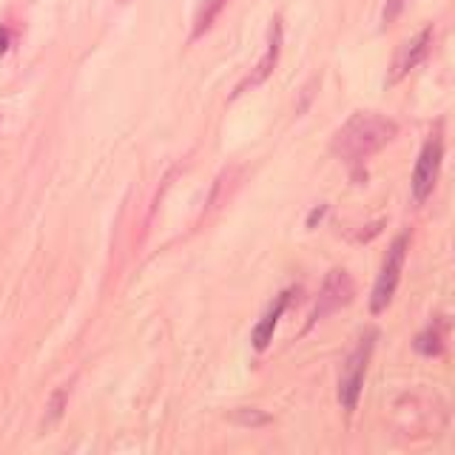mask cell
Segmentation results:
<instances>
[{
	"label": "cell",
	"mask_w": 455,
	"mask_h": 455,
	"mask_svg": "<svg viewBox=\"0 0 455 455\" xmlns=\"http://www.w3.org/2000/svg\"><path fill=\"white\" fill-rule=\"evenodd\" d=\"M398 134L395 120L379 111H355L353 117L333 134L331 151L347 163H362L381 151Z\"/></svg>",
	"instance_id": "obj_1"
},
{
	"label": "cell",
	"mask_w": 455,
	"mask_h": 455,
	"mask_svg": "<svg viewBox=\"0 0 455 455\" xmlns=\"http://www.w3.org/2000/svg\"><path fill=\"white\" fill-rule=\"evenodd\" d=\"M376 331H364L359 345L353 347V353L345 359V367H341V376H339V404L345 407L347 412L355 410L362 398V387H364V373H367V364H370V355H373L376 347Z\"/></svg>",
	"instance_id": "obj_2"
},
{
	"label": "cell",
	"mask_w": 455,
	"mask_h": 455,
	"mask_svg": "<svg viewBox=\"0 0 455 455\" xmlns=\"http://www.w3.org/2000/svg\"><path fill=\"white\" fill-rule=\"evenodd\" d=\"M407 248H410V234H398L393 239V245L384 256L381 274L376 279L373 296H370V313H384L390 307L393 296L398 291V282H402V270H404V259H407Z\"/></svg>",
	"instance_id": "obj_3"
},
{
	"label": "cell",
	"mask_w": 455,
	"mask_h": 455,
	"mask_svg": "<svg viewBox=\"0 0 455 455\" xmlns=\"http://www.w3.org/2000/svg\"><path fill=\"white\" fill-rule=\"evenodd\" d=\"M441 156H444V137H441V125L427 137L424 148L412 168V199L424 203L427 196L433 194L435 182H438V171H441Z\"/></svg>",
	"instance_id": "obj_4"
},
{
	"label": "cell",
	"mask_w": 455,
	"mask_h": 455,
	"mask_svg": "<svg viewBox=\"0 0 455 455\" xmlns=\"http://www.w3.org/2000/svg\"><path fill=\"white\" fill-rule=\"evenodd\" d=\"M353 293H355V284H353L347 270L345 267H333L331 274L324 276V282H322V291H319L316 305H313L307 327H313V324L327 319V316H333V313L341 310L345 305H350Z\"/></svg>",
	"instance_id": "obj_5"
},
{
	"label": "cell",
	"mask_w": 455,
	"mask_h": 455,
	"mask_svg": "<svg viewBox=\"0 0 455 455\" xmlns=\"http://www.w3.org/2000/svg\"><path fill=\"white\" fill-rule=\"evenodd\" d=\"M433 46V28L427 26L421 28L419 35H412L410 40H404L402 46H398L395 57H393V63H390V75H387V85L398 83V80H404L407 75L416 66H421V60L427 57V52H430Z\"/></svg>",
	"instance_id": "obj_6"
},
{
	"label": "cell",
	"mask_w": 455,
	"mask_h": 455,
	"mask_svg": "<svg viewBox=\"0 0 455 455\" xmlns=\"http://www.w3.org/2000/svg\"><path fill=\"white\" fill-rule=\"evenodd\" d=\"M279 52H282V20L274 18V23H270V32H267V46H265L262 60L256 63L251 75L236 85V92L231 94V100L239 97V94H245L248 89H253V85H262L270 75H274V68L279 63Z\"/></svg>",
	"instance_id": "obj_7"
},
{
	"label": "cell",
	"mask_w": 455,
	"mask_h": 455,
	"mask_svg": "<svg viewBox=\"0 0 455 455\" xmlns=\"http://www.w3.org/2000/svg\"><path fill=\"white\" fill-rule=\"evenodd\" d=\"M291 296H293V291H284L274 305H270V310L262 316V322L253 327V336H251V341H253V350H267V345L274 341V331H276V324H279V319H282V313L288 310V305H291Z\"/></svg>",
	"instance_id": "obj_8"
},
{
	"label": "cell",
	"mask_w": 455,
	"mask_h": 455,
	"mask_svg": "<svg viewBox=\"0 0 455 455\" xmlns=\"http://www.w3.org/2000/svg\"><path fill=\"white\" fill-rule=\"evenodd\" d=\"M228 6V0H203V6L196 12V20H194V32H191V40H199L208 28L217 23V18L222 14V9Z\"/></svg>",
	"instance_id": "obj_9"
},
{
	"label": "cell",
	"mask_w": 455,
	"mask_h": 455,
	"mask_svg": "<svg viewBox=\"0 0 455 455\" xmlns=\"http://www.w3.org/2000/svg\"><path fill=\"white\" fill-rule=\"evenodd\" d=\"M416 347H419L421 353H427V355H435V353H441V333L435 331V327H430V331L419 336Z\"/></svg>",
	"instance_id": "obj_10"
},
{
	"label": "cell",
	"mask_w": 455,
	"mask_h": 455,
	"mask_svg": "<svg viewBox=\"0 0 455 455\" xmlns=\"http://www.w3.org/2000/svg\"><path fill=\"white\" fill-rule=\"evenodd\" d=\"M404 4H407V0H387V4H384V14H381L384 26H390L393 20H398V14L404 12Z\"/></svg>",
	"instance_id": "obj_11"
},
{
	"label": "cell",
	"mask_w": 455,
	"mask_h": 455,
	"mask_svg": "<svg viewBox=\"0 0 455 455\" xmlns=\"http://www.w3.org/2000/svg\"><path fill=\"white\" fill-rule=\"evenodd\" d=\"M66 407V393L63 390H57L52 395V402H49V412H46V421H54V419H60V412Z\"/></svg>",
	"instance_id": "obj_12"
},
{
	"label": "cell",
	"mask_w": 455,
	"mask_h": 455,
	"mask_svg": "<svg viewBox=\"0 0 455 455\" xmlns=\"http://www.w3.org/2000/svg\"><path fill=\"white\" fill-rule=\"evenodd\" d=\"M236 421L248 424V427H256V424H267L270 419L265 416V412H253V410H239V412H236Z\"/></svg>",
	"instance_id": "obj_13"
},
{
	"label": "cell",
	"mask_w": 455,
	"mask_h": 455,
	"mask_svg": "<svg viewBox=\"0 0 455 455\" xmlns=\"http://www.w3.org/2000/svg\"><path fill=\"white\" fill-rule=\"evenodd\" d=\"M9 43H12V37H9V32H6V26H0V54H6Z\"/></svg>",
	"instance_id": "obj_14"
},
{
	"label": "cell",
	"mask_w": 455,
	"mask_h": 455,
	"mask_svg": "<svg viewBox=\"0 0 455 455\" xmlns=\"http://www.w3.org/2000/svg\"><path fill=\"white\" fill-rule=\"evenodd\" d=\"M324 211H327L324 205H322V208H316V211H313V213H310V220H307V225H310V228L316 225V222H319V220L324 217Z\"/></svg>",
	"instance_id": "obj_15"
}]
</instances>
